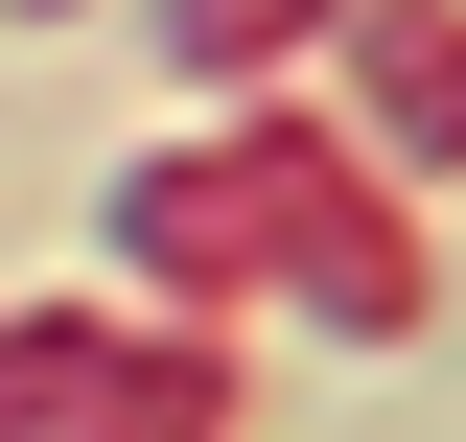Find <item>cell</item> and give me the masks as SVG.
I'll use <instances>...</instances> for the list:
<instances>
[{
	"mask_svg": "<svg viewBox=\"0 0 466 442\" xmlns=\"http://www.w3.org/2000/svg\"><path fill=\"white\" fill-rule=\"evenodd\" d=\"M280 24H303V0H187V70H257Z\"/></svg>",
	"mask_w": 466,
	"mask_h": 442,
	"instance_id": "obj_1",
	"label": "cell"
}]
</instances>
